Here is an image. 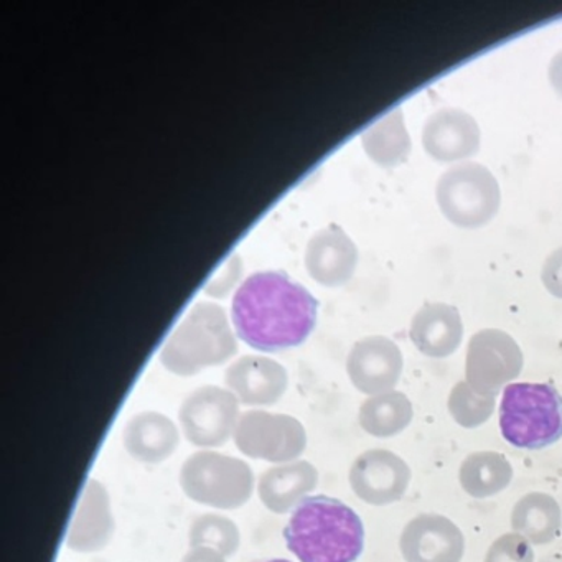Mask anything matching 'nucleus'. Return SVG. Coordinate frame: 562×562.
Here are the masks:
<instances>
[{"instance_id": "obj_1", "label": "nucleus", "mask_w": 562, "mask_h": 562, "mask_svg": "<svg viewBox=\"0 0 562 562\" xmlns=\"http://www.w3.org/2000/svg\"><path fill=\"white\" fill-rule=\"evenodd\" d=\"M315 321V299L279 272L251 276L233 299L238 337L256 350L297 347L314 330Z\"/></svg>"}, {"instance_id": "obj_2", "label": "nucleus", "mask_w": 562, "mask_h": 562, "mask_svg": "<svg viewBox=\"0 0 562 562\" xmlns=\"http://www.w3.org/2000/svg\"><path fill=\"white\" fill-rule=\"evenodd\" d=\"M284 539L301 562H355L363 552L364 526L340 499L314 495L292 512Z\"/></svg>"}, {"instance_id": "obj_3", "label": "nucleus", "mask_w": 562, "mask_h": 562, "mask_svg": "<svg viewBox=\"0 0 562 562\" xmlns=\"http://www.w3.org/2000/svg\"><path fill=\"white\" fill-rule=\"evenodd\" d=\"M499 429L506 442L541 450L562 439V396L551 384L513 383L503 391Z\"/></svg>"}, {"instance_id": "obj_4", "label": "nucleus", "mask_w": 562, "mask_h": 562, "mask_svg": "<svg viewBox=\"0 0 562 562\" xmlns=\"http://www.w3.org/2000/svg\"><path fill=\"white\" fill-rule=\"evenodd\" d=\"M436 202L447 222L457 228L479 229L498 213L502 190L488 167L479 162L456 164L437 180Z\"/></svg>"}, {"instance_id": "obj_5", "label": "nucleus", "mask_w": 562, "mask_h": 562, "mask_svg": "<svg viewBox=\"0 0 562 562\" xmlns=\"http://www.w3.org/2000/svg\"><path fill=\"white\" fill-rule=\"evenodd\" d=\"M180 486L190 499L200 505L236 509L251 498L255 473L245 460L202 450L183 462Z\"/></svg>"}, {"instance_id": "obj_6", "label": "nucleus", "mask_w": 562, "mask_h": 562, "mask_svg": "<svg viewBox=\"0 0 562 562\" xmlns=\"http://www.w3.org/2000/svg\"><path fill=\"white\" fill-rule=\"evenodd\" d=\"M233 439L245 456L278 465L294 462L307 447V432L301 420L261 409L241 414Z\"/></svg>"}, {"instance_id": "obj_7", "label": "nucleus", "mask_w": 562, "mask_h": 562, "mask_svg": "<svg viewBox=\"0 0 562 562\" xmlns=\"http://www.w3.org/2000/svg\"><path fill=\"white\" fill-rule=\"evenodd\" d=\"M522 351L512 335L496 328L476 331L467 348V383L480 396L496 397L522 370Z\"/></svg>"}, {"instance_id": "obj_8", "label": "nucleus", "mask_w": 562, "mask_h": 562, "mask_svg": "<svg viewBox=\"0 0 562 562\" xmlns=\"http://www.w3.org/2000/svg\"><path fill=\"white\" fill-rule=\"evenodd\" d=\"M239 417L235 394L218 386L193 391L179 409L183 436L192 446L203 449L225 446L235 436Z\"/></svg>"}, {"instance_id": "obj_9", "label": "nucleus", "mask_w": 562, "mask_h": 562, "mask_svg": "<svg viewBox=\"0 0 562 562\" xmlns=\"http://www.w3.org/2000/svg\"><path fill=\"white\" fill-rule=\"evenodd\" d=\"M351 490L374 506L400 502L411 482V470L396 453L373 449L361 453L350 469Z\"/></svg>"}, {"instance_id": "obj_10", "label": "nucleus", "mask_w": 562, "mask_h": 562, "mask_svg": "<svg viewBox=\"0 0 562 562\" xmlns=\"http://www.w3.org/2000/svg\"><path fill=\"white\" fill-rule=\"evenodd\" d=\"M420 140L427 156L436 162L462 164L479 153L482 131L467 111L442 108L427 117Z\"/></svg>"}, {"instance_id": "obj_11", "label": "nucleus", "mask_w": 562, "mask_h": 562, "mask_svg": "<svg viewBox=\"0 0 562 562\" xmlns=\"http://www.w3.org/2000/svg\"><path fill=\"white\" fill-rule=\"evenodd\" d=\"M400 347L386 337H368L358 341L348 357V376L364 394L390 393L403 373Z\"/></svg>"}, {"instance_id": "obj_12", "label": "nucleus", "mask_w": 562, "mask_h": 562, "mask_svg": "<svg viewBox=\"0 0 562 562\" xmlns=\"http://www.w3.org/2000/svg\"><path fill=\"white\" fill-rule=\"evenodd\" d=\"M400 544L406 562H460L465 551L462 531L440 515L411 519Z\"/></svg>"}, {"instance_id": "obj_13", "label": "nucleus", "mask_w": 562, "mask_h": 562, "mask_svg": "<svg viewBox=\"0 0 562 562\" xmlns=\"http://www.w3.org/2000/svg\"><path fill=\"white\" fill-rule=\"evenodd\" d=\"M116 531L108 490L91 479L68 529L67 546L75 552L103 551Z\"/></svg>"}, {"instance_id": "obj_14", "label": "nucleus", "mask_w": 562, "mask_h": 562, "mask_svg": "<svg viewBox=\"0 0 562 562\" xmlns=\"http://www.w3.org/2000/svg\"><path fill=\"white\" fill-rule=\"evenodd\" d=\"M409 337L414 347L426 357H450L459 350L463 338L459 308L443 302L424 304L411 321Z\"/></svg>"}, {"instance_id": "obj_15", "label": "nucleus", "mask_w": 562, "mask_h": 562, "mask_svg": "<svg viewBox=\"0 0 562 562\" xmlns=\"http://www.w3.org/2000/svg\"><path fill=\"white\" fill-rule=\"evenodd\" d=\"M318 485V472L307 460L281 463L266 470L258 480V495L269 512H294Z\"/></svg>"}, {"instance_id": "obj_16", "label": "nucleus", "mask_w": 562, "mask_h": 562, "mask_svg": "<svg viewBox=\"0 0 562 562\" xmlns=\"http://www.w3.org/2000/svg\"><path fill=\"white\" fill-rule=\"evenodd\" d=\"M226 384L245 406H272L288 390V374L276 361L248 357L229 368Z\"/></svg>"}, {"instance_id": "obj_17", "label": "nucleus", "mask_w": 562, "mask_h": 562, "mask_svg": "<svg viewBox=\"0 0 562 562\" xmlns=\"http://www.w3.org/2000/svg\"><path fill=\"white\" fill-rule=\"evenodd\" d=\"M123 442L133 459L143 463H162L179 449V427L166 414L144 411L127 420Z\"/></svg>"}, {"instance_id": "obj_18", "label": "nucleus", "mask_w": 562, "mask_h": 562, "mask_svg": "<svg viewBox=\"0 0 562 562\" xmlns=\"http://www.w3.org/2000/svg\"><path fill=\"white\" fill-rule=\"evenodd\" d=\"M363 144L368 156L381 167L391 169L407 162L413 150V140L407 133L403 111L394 110L374 124L364 134Z\"/></svg>"}, {"instance_id": "obj_19", "label": "nucleus", "mask_w": 562, "mask_h": 562, "mask_svg": "<svg viewBox=\"0 0 562 562\" xmlns=\"http://www.w3.org/2000/svg\"><path fill=\"white\" fill-rule=\"evenodd\" d=\"M561 508L546 493H529L516 503L512 516L515 531L535 544H546L558 536L561 528Z\"/></svg>"}, {"instance_id": "obj_20", "label": "nucleus", "mask_w": 562, "mask_h": 562, "mask_svg": "<svg viewBox=\"0 0 562 562\" xmlns=\"http://www.w3.org/2000/svg\"><path fill=\"white\" fill-rule=\"evenodd\" d=\"M512 476L508 460L496 452L472 453L460 467V483L475 498H488L502 492L512 482Z\"/></svg>"}, {"instance_id": "obj_21", "label": "nucleus", "mask_w": 562, "mask_h": 562, "mask_svg": "<svg viewBox=\"0 0 562 562\" xmlns=\"http://www.w3.org/2000/svg\"><path fill=\"white\" fill-rule=\"evenodd\" d=\"M411 419V401L397 391L370 397L360 407L361 427L374 437L396 436L409 426Z\"/></svg>"}, {"instance_id": "obj_22", "label": "nucleus", "mask_w": 562, "mask_h": 562, "mask_svg": "<svg viewBox=\"0 0 562 562\" xmlns=\"http://www.w3.org/2000/svg\"><path fill=\"white\" fill-rule=\"evenodd\" d=\"M189 542L190 548H199V546L212 548L228 558L238 551L241 535L233 519L215 513H206L199 516L190 526Z\"/></svg>"}, {"instance_id": "obj_23", "label": "nucleus", "mask_w": 562, "mask_h": 562, "mask_svg": "<svg viewBox=\"0 0 562 562\" xmlns=\"http://www.w3.org/2000/svg\"><path fill=\"white\" fill-rule=\"evenodd\" d=\"M495 407V397L480 396L467 381L453 386L449 397V411L460 426L472 427L486 423Z\"/></svg>"}, {"instance_id": "obj_24", "label": "nucleus", "mask_w": 562, "mask_h": 562, "mask_svg": "<svg viewBox=\"0 0 562 562\" xmlns=\"http://www.w3.org/2000/svg\"><path fill=\"white\" fill-rule=\"evenodd\" d=\"M531 546L521 535H505L496 539L486 554L485 562H532Z\"/></svg>"}, {"instance_id": "obj_25", "label": "nucleus", "mask_w": 562, "mask_h": 562, "mask_svg": "<svg viewBox=\"0 0 562 562\" xmlns=\"http://www.w3.org/2000/svg\"><path fill=\"white\" fill-rule=\"evenodd\" d=\"M541 281L549 294L562 301V246L554 249L544 259L541 269Z\"/></svg>"}, {"instance_id": "obj_26", "label": "nucleus", "mask_w": 562, "mask_h": 562, "mask_svg": "<svg viewBox=\"0 0 562 562\" xmlns=\"http://www.w3.org/2000/svg\"><path fill=\"white\" fill-rule=\"evenodd\" d=\"M180 562H226V558L215 549L199 546V548H190Z\"/></svg>"}, {"instance_id": "obj_27", "label": "nucleus", "mask_w": 562, "mask_h": 562, "mask_svg": "<svg viewBox=\"0 0 562 562\" xmlns=\"http://www.w3.org/2000/svg\"><path fill=\"white\" fill-rule=\"evenodd\" d=\"M548 78L552 90L562 100V50H559L549 61Z\"/></svg>"}, {"instance_id": "obj_28", "label": "nucleus", "mask_w": 562, "mask_h": 562, "mask_svg": "<svg viewBox=\"0 0 562 562\" xmlns=\"http://www.w3.org/2000/svg\"><path fill=\"white\" fill-rule=\"evenodd\" d=\"M262 562H292V561H288V559H269V561H262Z\"/></svg>"}]
</instances>
